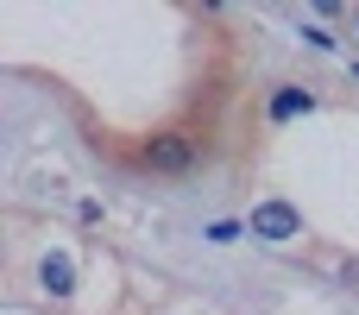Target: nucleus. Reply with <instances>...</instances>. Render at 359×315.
I'll use <instances>...</instances> for the list:
<instances>
[{
  "label": "nucleus",
  "instance_id": "nucleus-1",
  "mask_svg": "<svg viewBox=\"0 0 359 315\" xmlns=\"http://www.w3.org/2000/svg\"><path fill=\"white\" fill-rule=\"evenodd\" d=\"M246 234L265 240V246H290V240H303V208L284 202V196H265V202L246 215Z\"/></svg>",
  "mask_w": 359,
  "mask_h": 315
},
{
  "label": "nucleus",
  "instance_id": "nucleus-2",
  "mask_svg": "<svg viewBox=\"0 0 359 315\" xmlns=\"http://www.w3.org/2000/svg\"><path fill=\"white\" fill-rule=\"evenodd\" d=\"M151 170H164V177H177V170H189L196 164V139H183V133H158V139H145V152H139Z\"/></svg>",
  "mask_w": 359,
  "mask_h": 315
},
{
  "label": "nucleus",
  "instance_id": "nucleus-3",
  "mask_svg": "<svg viewBox=\"0 0 359 315\" xmlns=\"http://www.w3.org/2000/svg\"><path fill=\"white\" fill-rule=\"evenodd\" d=\"M38 284H44L50 297H76V259H69V253H44V259H38Z\"/></svg>",
  "mask_w": 359,
  "mask_h": 315
},
{
  "label": "nucleus",
  "instance_id": "nucleus-4",
  "mask_svg": "<svg viewBox=\"0 0 359 315\" xmlns=\"http://www.w3.org/2000/svg\"><path fill=\"white\" fill-rule=\"evenodd\" d=\"M316 107V95L309 88H297V82H284V88H271V101H265V114L284 126V120H297V114H309Z\"/></svg>",
  "mask_w": 359,
  "mask_h": 315
},
{
  "label": "nucleus",
  "instance_id": "nucleus-5",
  "mask_svg": "<svg viewBox=\"0 0 359 315\" xmlns=\"http://www.w3.org/2000/svg\"><path fill=\"white\" fill-rule=\"evenodd\" d=\"M208 240H215V246H233V240H240V227H233V221H215V227H208Z\"/></svg>",
  "mask_w": 359,
  "mask_h": 315
},
{
  "label": "nucleus",
  "instance_id": "nucleus-6",
  "mask_svg": "<svg viewBox=\"0 0 359 315\" xmlns=\"http://www.w3.org/2000/svg\"><path fill=\"white\" fill-rule=\"evenodd\" d=\"M303 38H309V44H316V51H334V32H328V25H309V32H303Z\"/></svg>",
  "mask_w": 359,
  "mask_h": 315
},
{
  "label": "nucleus",
  "instance_id": "nucleus-7",
  "mask_svg": "<svg viewBox=\"0 0 359 315\" xmlns=\"http://www.w3.org/2000/svg\"><path fill=\"white\" fill-rule=\"evenodd\" d=\"M353 32H359V6H353Z\"/></svg>",
  "mask_w": 359,
  "mask_h": 315
},
{
  "label": "nucleus",
  "instance_id": "nucleus-8",
  "mask_svg": "<svg viewBox=\"0 0 359 315\" xmlns=\"http://www.w3.org/2000/svg\"><path fill=\"white\" fill-rule=\"evenodd\" d=\"M353 76H359V63H353Z\"/></svg>",
  "mask_w": 359,
  "mask_h": 315
}]
</instances>
